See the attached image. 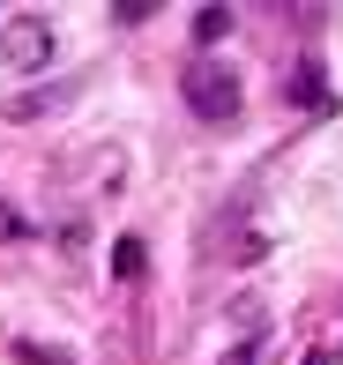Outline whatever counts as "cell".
<instances>
[{"label":"cell","instance_id":"cell-3","mask_svg":"<svg viewBox=\"0 0 343 365\" xmlns=\"http://www.w3.org/2000/svg\"><path fill=\"white\" fill-rule=\"evenodd\" d=\"M224 30H232V8H202V15H194V38H202V45H217Z\"/></svg>","mask_w":343,"mask_h":365},{"label":"cell","instance_id":"cell-1","mask_svg":"<svg viewBox=\"0 0 343 365\" xmlns=\"http://www.w3.org/2000/svg\"><path fill=\"white\" fill-rule=\"evenodd\" d=\"M0 60H8L15 75H38L45 60H53V23H45V15H8V23H0Z\"/></svg>","mask_w":343,"mask_h":365},{"label":"cell","instance_id":"cell-2","mask_svg":"<svg viewBox=\"0 0 343 365\" xmlns=\"http://www.w3.org/2000/svg\"><path fill=\"white\" fill-rule=\"evenodd\" d=\"M179 90H187V105L202 112V120H232L239 112V75L232 68H217V60H202V68H187V82H179Z\"/></svg>","mask_w":343,"mask_h":365},{"label":"cell","instance_id":"cell-4","mask_svg":"<svg viewBox=\"0 0 343 365\" xmlns=\"http://www.w3.org/2000/svg\"><path fill=\"white\" fill-rule=\"evenodd\" d=\"M112 276H120V284L142 276V239H120V246H112Z\"/></svg>","mask_w":343,"mask_h":365},{"label":"cell","instance_id":"cell-5","mask_svg":"<svg viewBox=\"0 0 343 365\" xmlns=\"http://www.w3.org/2000/svg\"><path fill=\"white\" fill-rule=\"evenodd\" d=\"M15 358H23V365H68L60 351H38V343H23V351H15Z\"/></svg>","mask_w":343,"mask_h":365},{"label":"cell","instance_id":"cell-6","mask_svg":"<svg viewBox=\"0 0 343 365\" xmlns=\"http://www.w3.org/2000/svg\"><path fill=\"white\" fill-rule=\"evenodd\" d=\"M306 365H329V358H306Z\"/></svg>","mask_w":343,"mask_h":365}]
</instances>
